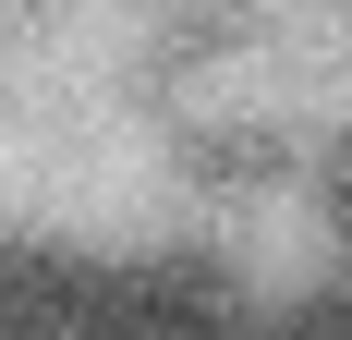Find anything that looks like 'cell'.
Returning <instances> with one entry per match:
<instances>
[{"label": "cell", "instance_id": "2", "mask_svg": "<svg viewBox=\"0 0 352 340\" xmlns=\"http://www.w3.org/2000/svg\"><path fill=\"white\" fill-rule=\"evenodd\" d=\"M85 328H98V255L0 243V340H85Z\"/></svg>", "mask_w": 352, "mask_h": 340}, {"label": "cell", "instance_id": "3", "mask_svg": "<svg viewBox=\"0 0 352 340\" xmlns=\"http://www.w3.org/2000/svg\"><path fill=\"white\" fill-rule=\"evenodd\" d=\"M243 340H352V304L340 292H304V304H280L267 328H243Z\"/></svg>", "mask_w": 352, "mask_h": 340}, {"label": "cell", "instance_id": "1", "mask_svg": "<svg viewBox=\"0 0 352 340\" xmlns=\"http://www.w3.org/2000/svg\"><path fill=\"white\" fill-rule=\"evenodd\" d=\"M243 292L219 255L170 243V255H134V268H98V328L85 340H243Z\"/></svg>", "mask_w": 352, "mask_h": 340}]
</instances>
